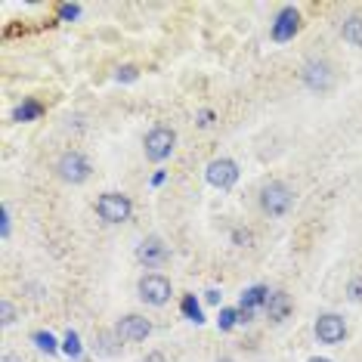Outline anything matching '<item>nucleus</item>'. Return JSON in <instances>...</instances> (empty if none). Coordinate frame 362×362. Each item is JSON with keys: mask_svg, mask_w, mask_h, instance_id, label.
I'll use <instances>...</instances> for the list:
<instances>
[{"mask_svg": "<svg viewBox=\"0 0 362 362\" xmlns=\"http://www.w3.org/2000/svg\"><path fill=\"white\" fill-rule=\"evenodd\" d=\"M260 211L266 217H285L294 208V189L282 180H270V183L260 189Z\"/></svg>", "mask_w": 362, "mask_h": 362, "instance_id": "1", "label": "nucleus"}, {"mask_svg": "<svg viewBox=\"0 0 362 362\" xmlns=\"http://www.w3.org/2000/svg\"><path fill=\"white\" fill-rule=\"evenodd\" d=\"M173 149H177V130L164 127V124L152 127L146 133V140H143V152H146V158L155 161V164L168 161V158L173 155Z\"/></svg>", "mask_w": 362, "mask_h": 362, "instance_id": "2", "label": "nucleus"}, {"mask_svg": "<svg viewBox=\"0 0 362 362\" xmlns=\"http://www.w3.org/2000/svg\"><path fill=\"white\" fill-rule=\"evenodd\" d=\"M90 173H93V164L84 152H75V149L62 152L59 161H56V177H59L62 183L78 186V183H84V180H90Z\"/></svg>", "mask_w": 362, "mask_h": 362, "instance_id": "3", "label": "nucleus"}, {"mask_svg": "<svg viewBox=\"0 0 362 362\" xmlns=\"http://www.w3.org/2000/svg\"><path fill=\"white\" fill-rule=\"evenodd\" d=\"M96 214L103 223H127L130 214H133V201L121 192H106L96 201Z\"/></svg>", "mask_w": 362, "mask_h": 362, "instance_id": "4", "label": "nucleus"}, {"mask_svg": "<svg viewBox=\"0 0 362 362\" xmlns=\"http://www.w3.org/2000/svg\"><path fill=\"white\" fill-rule=\"evenodd\" d=\"M301 78L313 93H328L331 87H335V71H331V65L325 59H307L303 62Z\"/></svg>", "mask_w": 362, "mask_h": 362, "instance_id": "5", "label": "nucleus"}, {"mask_svg": "<svg viewBox=\"0 0 362 362\" xmlns=\"http://www.w3.org/2000/svg\"><path fill=\"white\" fill-rule=\"evenodd\" d=\"M136 291H140V298L146 301L149 307H164V303L171 301V282L164 276H158V273H149V276L140 279Z\"/></svg>", "mask_w": 362, "mask_h": 362, "instance_id": "6", "label": "nucleus"}, {"mask_svg": "<svg viewBox=\"0 0 362 362\" xmlns=\"http://www.w3.org/2000/svg\"><path fill=\"white\" fill-rule=\"evenodd\" d=\"M205 180L214 186V189H233L238 183V164L233 158H214L205 171Z\"/></svg>", "mask_w": 362, "mask_h": 362, "instance_id": "7", "label": "nucleus"}, {"mask_svg": "<svg viewBox=\"0 0 362 362\" xmlns=\"http://www.w3.org/2000/svg\"><path fill=\"white\" fill-rule=\"evenodd\" d=\"M316 338H319V344H328V347L341 344L344 338H347V322H344V316H338V313H322L319 319H316Z\"/></svg>", "mask_w": 362, "mask_h": 362, "instance_id": "8", "label": "nucleus"}, {"mask_svg": "<svg viewBox=\"0 0 362 362\" xmlns=\"http://www.w3.org/2000/svg\"><path fill=\"white\" fill-rule=\"evenodd\" d=\"M168 257H171L168 245H164L158 236H149V238H143V242L136 245V260H140L143 266H149V270L168 263Z\"/></svg>", "mask_w": 362, "mask_h": 362, "instance_id": "9", "label": "nucleus"}, {"mask_svg": "<svg viewBox=\"0 0 362 362\" xmlns=\"http://www.w3.org/2000/svg\"><path fill=\"white\" fill-rule=\"evenodd\" d=\"M298 28H301V13L294 10V6H285V10L276 16V22H273L270 34H273V41L276 43H285V41H291L294 34H298Z\"/></svg>", "mask_w": 362, "mask_h": 362, "instance_id": "10", "label": "nucleus"}, {"mask_svg": "<svg viewBox=\"0 0 362 362\" xmlns=\"http://www.w3.org/2000/svg\"><path fill=\"white\" fill-rule=\"evenodd\" d=\"M115 335L121 341H146L152 335V322L143 319V316H124V319H118V325H115Z\"/></svg>", "mask_w": 362, "mask_h": 362, "instance_id": "11", "label": "nucleus"}, {"mask_svg": "<svg viewBox=\"0 0 362 362\" xmlns=\"http://www.w3.org/2000/svg\"><path fill=\"white\" fill-rule=\"evenodd\" d=\"M266 301H270V288H263V285L248 288V291L242 294V301H238V316H242V322L254 319V310L266 307Z\"/></svg>", "mask_w": 362, "mask_h": 362, "instance_id": "12", "label": "nucleus"}, {"mask_svg": "<svg viewBox=\"0 0 362 362\" xmlns=\"http://www.w3.org/2000/svg\"><path fill=\"white\" fill-rule=\"evenodd\" d=\"M266 316H270V322L282 325L291 316V298H288L285 291H270V301H266Z\"/></svg>", "mask_w": 362, "mask_h": 362, "instance_id": "13", "label": "nucleus"}, {"mask_svg": "<svg viewBox=\"0 0 362 362\" xmlns=\"http://www.w3.org/2000/svg\"><path fill=\"white\" fill-rule=\"evenodd\" d=\"M341 38L347 43H353V47H362V16H350L344 19L341 25Z\"/></svg>", "mask_w": 362, "mask_h": 362, "instance_id": "14", "label": "nucleus"}, {"mask_svg": "<svg viewBox=\"0 0 362 362\" xmlns=\"http://www.w3.org/2000/svg\"><path fill=\"white\" fill-rule=\"evenodd\" d=\"M43 115V106L38 99H25L22 106H16V112H13V121H38Z\"/></svg>", "mask_w": 362, "mask_h": 362, "instance_id": "15", "label": "nucleus"}, {"mask_svg": "<svg viewBox=\"0 0 362 362\" xmlns=\"http://www.w3.org/2000/svg\"><path fill=\"white\" fill-rule=\"evenodd\" d=\"M115 338H118L115 331H103V335L96 338V341H99V344H96V350L103 353V356H115V353L121 350V347H112V344H115ZM118 341H121V338H118Z\"/></svg>", "mask_w": 362, "mask_h": 362, "instance_id": "16", "label": "nucleus"}, {"mask_svg": "<svg viewBox=\"0 0 362 362\" xmlns=\"http://www.w3.org/2000/svg\"><path fill=\"white\" fill-rule=\"evenodd\" d=\"M180 307H183V313L189 316V319H192L195 325H198V322H205V319H201V307H198V301H195L192 294H186V298H183V303H180Z\"/></svg>", "mask_w": 362, "mask_h": 362, "instance_id": "17", "label": "nucleus"}, {"mask_svg": "<svg viewBox=\"0 0 362 362\" xmlns=\"http://www.w3.org/2000/svg\"><path fill=\"white\" fill-rule=\"evenodd\" d=\"M236 322H242V316H238V310H229V307H226V310H220V319H217V325H220L223 331H229Z\"/></svg>", "mask_w": 362, "mask_h": 362, "instance_id": "18", "label": "nucleus"}, {"mask_svg": "<svg viewBox=\"0 0 362 362\" xmlns=\"http://www.w3.org/2000/svg\"><path fill=\"white\" fill-rule=\"evenodd\" d=\"M62 350L68 353L71 359H78V356H81V341H78V335H75V331H68V335H65V344H62Z\"/></svg>", "mask_w": 362, "mask_h": 362, "instance_id": "19", "label": "nucleus"}, {"mask_svg": "<svg viewBox=\"0 0 362 362\" xmlns=\"http://www.w3.org/2000/svg\"><path fill=\"white\" fill-rule=\"evenodd\" d=\"M34 344H38L43 353H56V338L50 335V331H38V335H34Z\"/></svg>", "mask_w": 362, "mask_h": 362, "instance_id": "20", "label": "nucleus"}, {"mask_svg": "<svg viewBox=\"0 0 362 362\" xmlns=\"http://www.w3.org/2000/svg\"><path fill=\"white\" fill-rule=\"evenodd\" d=\"M78 16H81V6H78V3H62L59 6V19L71 22V19H78Z\"/></svg>", "mask_w": 362, "mask_h": 362, "instance_id": "21", "label": "nucleus"}, {"mask_svg": "<svg viewBox=\"0 0 362 362\" xmlns=\"http://www.w3.org/2000/svg\"><path fill=\"white\" fill-rule=\"evenodd\" d=\"M233 242H236V245H242V248H248V245L254 242V236H251L248 229H233Z\"/></svg>", "mask_w": 362, "mask_h": 362, "instance_id": "22", "label": "nucleus"}, {"mask_svg": "<svg viewBox=\"0 0 362 362\" xmlns=\"http://www.w3.org/2000/svg\"><path fill=\"white\" fill-rule=\"evenodd\" d=\"M347 294H350V301L362 303V279H353L350 285H347Z\"/></svg>", "mask_w": 362, "mask_h": 362, "instance_id": "23", "label": "nucleus"}, {"mask_svg": "<svg viewBox=\"0 0 362 362\" xmlns=\"http://www.w3.org/2000/svg\"><path fill=\"white\" fill-rule=\"evenodd\" d=\"M0 313H3V325H13V322H16V310H13L10 301L0 303Z\"/></svg>", "mask_w": 362, "mask_h": 362, "instance_id": "24", "label": "nucleus"}, {"mask_svg": "<svg viewBox=\"0 0 362 362\" xmlns=\"http://www.w3.org/2000/svg\"><path fill=\"white\" fill-rule=\"evenodd\" d=\"M0 236H10V208H0Z\"/></svg>", "mask_w": 362, "mask_h": 362, "instance_id": "25", "label": "nucleus"}, {"mask_svg": "<svg viewBox=\"0 0 362 362\" xmlns=\"http://www.w3.org/2000/svg\"><path fill=\"white\" fill-rule=\"evenodd\" d=\"M118 81H136V68H133V65H124V68H118Z\"/></svg>", "mask_w": 362, "mask_h": 362, "instance_id": "26", "label": "nucleus"}, {"mask_svg": "<svg viewBox=\"0 0 362 362\" xmlns=\"http://www.w3.org/2000/svg\"><path fill=\"white\" fill-rule=\"evenodd\" d=\"M220 298H223V294L217 291V288H211V291H205V301H208V303H214V307L220 303Z\"/></svg>", "mask_w": 362, "mask_h": 362, "instance_id": "27", "label": "nucleus"}, {"mask_svg": "<svg viewBox=\"0 0 362 362\" xmlns=\"http://www.w3.org/2000/svg\"><path fill=\"white\" fill-rule=\"evenodd\" d=\"M211 121H214V112H201L198 115V124L201 127H211Z\"/></svg>", "mask_w": 362, "mask_h": 362, "instance_id": "28", "label": "nucleus"}, {"mask_svg": "<svg viewBox=\"0 0 362 362\" xmlns=\"http://www.w3.org/2000/svg\"><path fill=\"white\" fill-rule=\"evenodd\" d=\"M143 362H164V353H152V356H146Z\"/></svg>", "mask_w": 362, "mask_h": 362, "instance_id": "29", "label": "nucleus"}, {"mask_svg": "<svg viewBox=\"0 0 362 362\" xmlns=\"http://www.w3.org/2000/svg\"><path fill=\"white\" fill-rule=\"evenodd\" d=\"M310 362H331V359H322V356H313V359H310Z\"/></svg>", "mask_w": 362, "mask_h": 362, "instance_id": "30", "label": "nucleus"}, {"mask_svg": "<svg viewBox=\"0 0 362 362\" xmlns=\"http://www.w3.org/2000/svg\"><path fill=\"white\" fill-rule=\"evenodd\" d=\"M217 362H236V359H229V356H220V359H217Z\"/></svg>", "mask_w": 362, "mask_h": 362, "instance_id": "31", "label": "nucleus"}]
</instances>
